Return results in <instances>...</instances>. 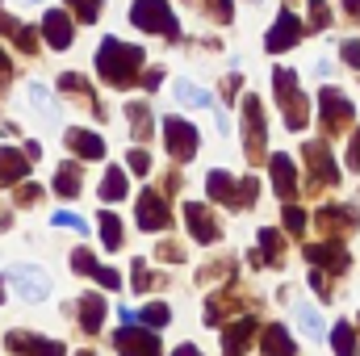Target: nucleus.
I'll use <instances>...</instances> for the list:
<instances>
[{
	"label": "nucleus",
	"mask_w": 360,
	"mask_h": 356,
	"mask_svg": "<svg viewBox=\"0 0 360 356\" xmlns=\"http://www.w3.org/2000/svg\"><path fill=\"white\" fill-rule=\"evenodd\" d=\"M96 72H101V80H109V84H130V80L143 72V51H139V46H126V42H117V38H105L101 51H96Z\"/></svg>",
	"instance_id": "obj_1"
},
{
	"label": "nucleus",
	"mask_w": 360,
	"mask_h": 356,
	"mask_svg": "<svg viewBox=\"0 0 360 356\" xmlns=\"http://www.w3.org/2000/svg\"><path fill=\"white\" fill-rule=\"evenodd\" d=\"M272 84H276V101H281L285 126H289V130H302V126L310 122V101H306L302 89H297V72L276 68V72H272Z\"/></svg>",
	"instance_id": "obj_2"
},
{
	"label": "nucleus",
	"mask_w": 360,
	"mask_h": 356,
	"mask_svg": "<svg viewBox=\"0 0 360 356\" xmlns=\"http://www.w3.org/2000/svg\"><path fill=\"white\" fill-rule=\"evenodd\" d=\"M130 21H134L139 30H147V34H164V38H180L176 17H172V8H168L164 0H134V8H130Z\"/></svg>",
	"instance_id": "obj_3"
},
{
	"label": "nucleus",
	"mask_w": 360,
	"mask_h": 356,
	"mask_svg": "<svg viewBox=\"0 0 360 356\" xmlns=\"http://www.w3.org/2000/svg\"><path fill=\"white\" fill-rule=\"evenodd\" d=\"M319 109H323V126H327L331 134H335V130H344L348 122H356V105L348 101V92H344V89H323Z\"/></svg>",
	"instance_id": "obj_4"
},
{
	"label": "nucleus",
	"mask_w": 360,
	"mask_h": 356,
	"mask_svg": "<svg viewBox=\"0 0 360 356\" xmlns=\"http://www.w3.org/2000/svg\"><path fill=\"white\" fill-rule=\"evenodd\" d=\"M243 147H248V160L260 164L264 160V122H260V96H248L243 101Z\"/></svg>",
	"instance_id": "obj_5"
},
{
	"label": "nucleus",
	"mask_w": 360,
	"mask_h": 356,
	"mask_svg": "<svg viewBox=\"0 0 360 356\" xmlns=\"http://www.w3.org/2000/svg\"><path fill=\"white\" fill-rule=\"evenodd\" d=\"M117 352L122 356H160V340H155V331H147L139 323H126L117 331Z\"/></svg>",
	"instance_id": "obj_6"
},
{
	"label": "nucleus",
	"mask_w": 360,
	"mask_h": 356,
	"mask_svg": "<svg viewBox=\"0 0 360 356\" xmlns=\"http://www.w3.org/2000/svg\"><path fill=\"white\" fill-rule=\"evenodd\" d=\"M164 143H168V151L176 155V160H193V151H197V130L184 122V117H164Z\"/></svg>",
	"instance_id": "obj_7"
},
{
	"label": "nucleus",
	"mask_w": 360,
	"mask_h": 356,
	"mask_svg": "<svg viewBox=\"0 0 360 356\" xmlns=\"http://www.w3.org/2000/svg\"><path fill=\"white\" fill-rule=\"evenodd\" d=\"M8 281H13V289H17L25 302H42V298L51 293V281H46V272H42V268L17 265V268H8Z\"/></svg>",
	"instance_id": "obj_8"
},
{
	"label": "nucleus",
	"mask_w": 360,
	"mask_h": 356,
	"mask_svg": "<svg viewBox=\"0 0 360 356\" xmlns=\"http://www.w3.org/2000/svg\"><path fill=\"white\" fill-rule=\"evenodd\" d=\"M306 168H310V180L314 184H335L340 180V168H335V160H331V151L323 147V143H306Z\"/></svg>",
	"instance_id": "obj_9"
},
{
	"label": "nucleus",
	"mask_w": 360,
	"mask_h": 356,
	"mask_svg": "<svg viewBox=\"0 0 360 356\" xmlns=\"http://www.w3.org/2000/svg\"><path fill=\"white\" fill-rule=\"evenodd\" d=\"M184 222H188V235L197 239V243H218V227H214V214L205 210V205H197V201H188L184 205Z\"/></svg>",
	"instance_id": "obj_10"
},
{
	"label": "nucleus",
	"mask_w": 360,
	"mask_h": 356,
	"mask_svg": "<svg viewBox=\"0 0 360 356\" xmlns=\"http://www.w3.org/2000/svg\"><path fill=\"white\" fill-rule=\"evenodd\" d=\"M297 38H302V25H297V17H293V13L285 8V13L276 17V25L269 30V38H264V46H269L272 55H281V51H289V46L297 42Z\"/></svg>",
	"instance_id": "obj_11"
},
{
	"label": "nucleus",
	"mask_w": 360,
	"mask_h": 356,
	"mask_svg": "<svg viewBox=\"0 0 360 356\" xmlns=\"http://www.w3.org/2000/svg\"><path fill=\"white\" fill-rule=\"evenodd\" d=\"M42 34H46V42H51L55 51H68L76 30H72V17H68L63 8H51V13L42 17Z\"/></svg>",
	"instance_id": "obj_12"
},
{
	"label": "nucleus",
	"mask_w": 360,
	"mask_h": 356,
	"mask_svg": "<svg viewBox=\"0 0 360 356\" xmlns=\"http://www.w3.org/2000/svg\"><path fill=\"white\" fill-rule=\"evenodd\" d=\"M139 227L143 231H160V227H168V201L160 197V193H143L139 197Z\"/></svg>",
	"instance_id": "obj_13"
},
{
	"label": "nucleus",
	"mask_w": 360,
	"mask_h": 356,
	"mask_svg": "<svg viewBox=\"0 0 360 356\" xmlns=\"http://www.w3.org/2000/svg\"><path fill=\"white\" fill-rule=\"evenodd\" d=\"M8 348L21 352V356H63V344L38 340V336H25V331H13V336H8Z\"/></svg>",
	"instance_id": "obj_14"
},
{
	"label": "nucleus",
	"mask_w": 360,
	"mask_h": 356,
	"mask_svg": "<svg viewBox=\"0 0 360 356\" xmlns=\"http://www.w3.org/2000/svg\"><path fill=\"white\" fill-rule=\"evenodd\" d=\"M306 256H310L314 265H327L331 272H344V268H348V252H344L340 243H314V248H306Z\"/></svg>",
	"instance_id": "obj_15"
},
{
	"label": "nucleus",
	"mask_w": 360,
	"mask_h": 356,
	"mask_svg": "<svg viewBox=\"0 0 360 356\" xmlns=\"http://www.w3.org/2000/svg\"><path fill=\"white\" fill-rule=\"evenodd\" d=\"M30 172V155L13 151V147H0V184H13Z\"/></svg>",
	"instance_id": "obj_16"
},
{
	"label": "nucleus",
	"mask_w": 360,
	"mask_h": 356,
	"mask_svg": "<svg viewBox=\"0 0 360 356\" xmlns=\"http://www.w3.org/2000/svg\"><path fill=\"white\" fill-rule=\"evenodd\" d=\"M269 168H272V180H276V193L289 197V193L297 189V168H293V160H289V155H272Z\"/></svg>",
	"instance_id": "obj_17"
},
{
	"label": "nucleus",
	"mask_w": 360,
	"mask_h": 356,
	"mask_svg": "<svg viewBox=\"0 0 360 356\" xmlns=\"http://www.w3.org/2000/svg\"><path fill=\"white\" fill-rule=\"evenodd\" d=\"M256 336V319H235L231 323V331L222 336V344H226V356H239L248 348V340Z\"/></svg>",
	"instance_id": "obj_18"
},
{
	"label": "nucleus",
	"mask_w": 360,
	"mask_h": 356,
	"mask_svg": "<svg viewBox=\"0 0 360 356\" xmlns=\"http://www.w3.org/2000/svg\"><path fill=\"white\" fill-rule=\"evenodd\" d=\"M68 147L76 155H84V160H101L105 155V143L96 134H89V130H68Z\"/></svg>",
	"instance_id": "obj_19"
},
{
	"label": "nucleus",
	"mask_w": 360,
	"mask_h": 356,
	"mask_svg": "<svg viewBox=\"0 0 360 356\" xmlns=\"http://www.w3.org/2000/svg\"><path fill=\"white\" fill-rule=\"evenodd\" d=\"M205 189H210V197H214V201L239 205V189H235V180L226 177V172H210V177H205Z\"/></svg>",
	"instance_id": "obj_20"
},
{
	"label": "nucleus",
	"mask_w": 360,
	"mask_h": 356,
	"mask_svg": "<svg viewBox=\"0 0 360 356\" xmlns=\"http://www.w3.org/2000/svg\"><path fill=\"white\" fill-rule=\"evenodd\" d=\"M264 356H293V340L281 323H269L264 327Z\"/></svg>",
	"instance_id": "obj_21"
},
{
	"label": "nucleus",
	"mask_w": 360,
	"mask_h": 356,
	"mask_svg": "<svg viewBox=\"0 0 360 356\" xmlns=\"http://www.w3.org/2000/svg\"><path fill=\"white\" fill-rule=\"evenodd\" d=\"M319 222H323L327 235H331V227H335V231H352V227H356V214H352V210H340V205H327V210L319 214Z\"/></svg>",
	"instance_id": "obj_22"
},
{
	"label": "nucleus",
	"mask_w": 360,
	"mask_h": 356,
	"mask_svg": "<svg viewBox=\"0 0 360 356\" xmlns=\"http://www.w3.org/2000/svg\"><path fill=\"white\" fill-rule=\"evenodd\" d=\"M101 319H105V302L89 293V298H80V323H84V331H96L101 327Z\"/></svg>",
	"instance_id": "obj_23"
},
{
	"label": "nucleus",
	"mask_w": 360,
	"mask_h": 356,
	"mask_svg": "<svg viewBox=\"0 0 360 356\" xmlns=\"http://www.w3.org/2000/svg\"><path fill=\"white\" fill-rule=\"evenodd\" d=\"M176 101H184V105H197V109H210L214 105V96L205 89H197L193 80H176Z\"/></svg>",
	"instance_id": "obj_24"
},
{
	"label": "nucleus",
	"mask_w": 360,
	"mask_h": 356,
	"mask_svg": "<svg viewBox=\"0 0 360 356\" xmlns=\"http://www.w3.org/2000/svg\"><path fill=\"white\" fill-rule=\"evenodd\" d=\"M55 193H59V197H76V193H80V168H76V164H63V168L55 172Z\"/></svg>",
	"instance_id": "obj_25"
},
{
	"label": "nucleus",
	"mask_w": 360,
	"mask_h": 356,
	"mask_svg": "<svg viewBox=\"0 0 360 356\" xmlns=\"http://www.w3.org/2000/svg\"><path fill=\"white\" fill-rule=\"evenodd\" d=\"M101 197H105V201H122V197H126V172H122V168H109V172H105Z\"/></svg>",
	"instance_id": "obj_26"
},
{
	"label": "nucleus",
	"mask_w": 360,
	"mask_h": 356,
	"mask_svg": "<svg viewBox=\"0 0 360 356\" xmlns=\"http://www.w3.org/2000/svg\"><path fill=\"white\" fill-rule=\"evenodd\" d=\"M297 323H302V331L310 340H323V319H319V310L310 302H297Z\"/></svg>",
	"instance_id": "obj_27"
},
{
	"label": "nucleus",
	"mask_w": 360,
	"mask_h": 356,
	"mask_svg": "<svg viewBox=\"0 0 360 356\" xmlns=\"http://www.w3.org/2000/svg\"><path fill=\"white\" fill-rule=\"evenodd\" d=\"M96 222H101V239H105V248H109V252L122 248V218H117V214H101Z\"/></svg>",
	"instance_id": "obj_28"
},
{
	"label": "nucleus",
	"mask_w": 360,
	"mask_h": 356,
	"mask_svg": "<svg viewBox=\"0 0 360 356\" xmlns=\"http://www.w3.org/2000/svg\"><path fill=\"white\" fill-rule=\"evenodd\" d=\"M168 319H172V310H168L164 302H151L147 310H139V323H143L147 331H155V327H168Z\"/></svg>",
	"instance_id": "obj_29"
},
{
	"label": "nucleus",
	"mask_w": 360,
	"mask_h": 356,
	"mask_svg": "<svg viewBox=\"0 0 360 356\" xmlns=\"http://www.w3.org/2000/svg\"><path fill=\"white\" fill-rule=\"evenodd\" d=\"M126 113H130V122H134V139H147V134H151V113H147V105L134 101V105H126Z\"/></svg>",
	"instance_id": "obj_30"
},
{
	"label": "nucleus",
	"mask_w": 360,
	"mask_h": 356,
	"mask_svg": "<svg viewBox=\"0 0 360 356\" xmlns=\"http://www.w3.org/2000/svg\"><path fill=\"white\" fill-rule=\"evenodd\" d=\"M331 344H335V352L340 356H356V336H352L348 323H340V327L331 331Z\"/></svg>",
	"instance_id": "obj_31"
},
{
	"label": "nucleus",
	"mask_w": 360,
	"mask_h": 356,
	"mask_svg": "<svg viewBox=\"0 0 360 356\" xmlns=\"http://www.w3.org/2000/svg\"><path fill=\"white\" fill-rule=\"evenodd\" d=\"M331 25V8L327 0H310V30H327Z\"/></svg>",
	"instance_id": "obj_32"
},
{
	"label": "nucleus",
	"mask_w": 360,
	"mask_h": 356,
	"mask_svg": "<svg viewBox=\"0 0 360 356\" xmlns=\"http://www.w3.org/2000/svg\"><path fill=\"white\" fill-rule=\"evenodd\" d=\"M76 13H80V21H96L101 17V0H68Z\"/></svg>",
	"instance_id": "obj_33"
},
{
	"label": "nucleus",
	"mask_w": 360,
	"mask_h": 356,
	"mask_svg": "<svg viewBox=\"0 0 360 356\" xmlns=\"http://www.w3.org/2000/svg\"><path fill=\"white\" fill-rule=\"evenodd\" d=\"M30 101H34L42 113H55V101L46 96V89H42V84H30Z\"/></svg>",
	"instance_id": "obj_34"
},
{
	"label": "nucleus",
	"mask_w": 360,
	"mask_h": 356,
	"mask_svg": "<svg viewBox=\"0 0 360 356\" xmlns=\"http://www.w3.org/2000/svg\"><path fill=\"white\" fill-rule=\"evenodd\" d=\"M72 268H76V272H84V276H92V272H96V260L80 248V252H72Z\"/></svg>",
	"instance_id": "obj_35"
},
{
	"label": "nucleus",
	"mask_w": 360,
	"mask_h": 356,
	"mask_svg": "<svg viewBox=\"0 0 360 356\" xmlns=\"http://www.w3.org/2000/svg\"><path fill=\"white\" fill-rule=\"evenodd\" d=\"M59 89H68V92H76V96H84V92H89V84H84V76L68 72V76H59Z\"/></svg>",
	"instance_id": "obj_36"
},
{
	"label": "nucleus",
	"mask_w": 360,
	"mask_h": 356,
	"mask_svg": "<svg viewBox=\"0 0 360 356\" xmlns=\"http://www.w3.org/2000/svg\"><path fill=\"white\" fill-rule=\"evenodd\" d=\"M260 248H269L272 265H281V235H276V231H260Z\"/></svg>",
	"instance_id": "obj_37"
},
{
	"label": "nucleus",
	"mask_w": 360,
	"mask_h": 356,
	"mask_svg": "<svg viewBox=\"0 0 360 356\" xmlns=\"http://www.w3.org/2000/svg\"><path fill=\"white\" fill-rule=\"evenodd\" d=\"M285 227H289L293 235H302V231H306V214L293 210V205H285Z\"/></svg>",
	"instance_id": "obj_38"
},
{
	"label": "nucleus",
	"mask_w": 360,
	"mask_h": 356,
	"mask_svg": "<svg viewBox=\"0 0 360 356\" xmlns=\"http://www.w3.org/2000/svg\"><path fill=\"white\" fill-rule=\"evenodd\" d=\"M55 227H72V231H89V222H84V218H76V214H68V210H59V214H55Z\"/></svg>",
	"instance_id": "obj_39"
},
{
	"label": "nucleus",
	"mask_w": 360,
	"mask_h": 356,
	"mask_svg": "<svg viewBox=\"0 0 360 356\" xmlns=\"http://www.w3.org/2000/svg\"><path fill=\"white\" fill-rule=\"evenodd\" d=\"M205 4H210V13H214L218 21H231V17H235V4H231V0H205Z\"/></svg>",
	"instance_id": "obj_40"
},
{
	"label": "nucleus",
	"mask_w": 360,
	"mask_h": 356,
	"mask_svg": "<svg viewBox=\"0 0 360 356\" xmlns=\"http://www.w3.org/2000/svg\"><path fill=\"white\" fill-rule=\"evenodd\" d=\"M92 276H96V281H101L105 289H117V285H122V276H117V268H96Z\"/></svg>",
	"instance_id": "obj_41"
},
{
	"label": "nucleus",
	"mask_w": 360,
	"mask_h": 356,
	"mask_svg": "<svg viewBox=\"0 0 360 356\" xmlns=\"http://www.w3.org/2000/svg\"><path fill=\"white\" fill-rule=\"evenodd\" d=\"M130 168H134L139 177H147V172H151V160H147V151H130Z\"/></svg>",
	"instance_id": "obj_42"
},
{
	"label": "nucleus",
	"mask_w": 360,
	"mask_h": 356,
	"mask_svg": "<svg viewBox=\"0 0 360 356\" xmlns=\"http://www.w3.org/2000/svg\"><path fill=\"white\" fill-rule=\"evenodd\" d=\"M344 63H348V68H360V38L344 42Z\"/></svg>",
	"instance_id": "obj_43"
},
{
	"label": "nucleus",
	"mask_w": 360,
	"mask_h": 356,
	"mask_svg": "<svg viewBox=\"0 0 360 356\" xmlns=\"http://www.w3.org/2000/svg\"><path fill=\"white\" fill-rule=\"evenodd\" d=\"M348 168H356L360 172V130L352 134V147H348Z\"/></svg>",
	"instance_id": "obj_44"
},
{
	"label": "nucleus",
	"mask_w": 360,
	"mask_h": 356,
	"mask_svg": "<svg viewBox=\"0 0 360 356\" xmlns=\"http://www.w3.org/2000/svg\"><path fill=\"white\" fill-rule=\"evenodd\" d=\"M17 46L34 55V30H25V25H21V30H17Z\"/></svg>",
	"instance_id": "obj_45"
},
{
	"label": "nucleus",
	"mask_w": 360,
	"mask_h": 356,
	"mask_svg": "<svg viewBox=\"0 0 360 356\" xmlns=\"http://www.w3.org/2000/svg\"><path fill=\"white\" fill-rule=\"evenodd\" d=\"M34 201H38V184H25L21 189V205H34Z\"/></svg>",
	"instance_id": "obj_46"
},
{
	"label": "nucleus",
	"mask_w": 360,
	"mask_h": 356,
	"mask_svg": "<svg viewBox=\"0 0 360 356\" xmlns=\"http://www.w3.org/2000/svg\"><path fill=\"white\" fill-rule=\"evenodd\" d=\"M172 356H201V352H197L193 344H180V348H176V352H172Z\"/></svg>",
	"instance_id": "obj_47"
},
{
	"label": "nucleus",
	"mask_w": 360,
	"mask_h": 356,
	"mask_svg": "<svg viewBox=\"0 0 360 356\" xmlns=\"http://www.w3.org/2000/svg\"><path fill=\"white\" fill-rule=\"evenodd\" d=\"M344 8H348L352 17H360V0H344Z\"/></svg>",
	"instance_id": "obj_48"
},
{
	"label": "nucleus",
	"mask_w": 360,
	"mask_h": 356,
	"mask_svg": "<svg viewBox=\"0 0 360 356\" xmlns=\"http://www.w3.org/2000/svg\"><path fill=\"white\" fill-rule=\"evenodd\" d=\"M0 76H8V55L0 51Z\"/></svg>",
	"instance_id": "obj_49"
},
{
	"label": "nucleus",
	"mask_w": 360,
	"mask_h": 356,
	"mask_svg": "<svg viewBox=\"0 0 360 356\" xmlns=\"http://www.w3.org/2000/svg\"><path fill=\"white\" fill-rule=\"evenodd\" d=\"M0 302H4V289H0Z\"/></svg>",
	"instance_id": "obj_50"
}]
</instances>
